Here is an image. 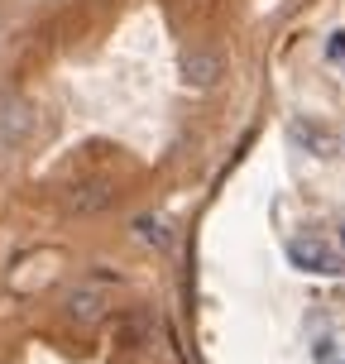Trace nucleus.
<instances>
[{"mask_svg": "<svg viewBox=\"0 0 345 364\" xmlns=\"http://www.w3.org/2000/svg\"><path fill=\"white\" fill-rule=\"evenodd\" d=\"M120 197V182L101 178V173H82V178L63 182V211L68 216H101Z\"/></svg>", "mask_w": 345, "mask_h": 364, "instance_id": "f257e3e1", "label": "nucleus"}, {"mask_svg": "<svg viewBox=\"0 0 345 364\" xmlns=\"http://www.w3.org/2000/svg\"><path fill=\"white\" fill-rule=\"evenodd\" d=\"M34 125H38V110H34V101H29L24 91L0 96V149H10V154L29 149V139H34Z\"/></svg>", "mask_w": 345, "mask_h": 364, "instance_id": "f03ea898", "label": "nucleus"}, {"mask_svg": "<svg viewBox=\"0 0 345 364\" xmlns=\"http://www.w3.org/2000/svg\"><path fill=\"white\" fill-rule=\"evenodd\" d=\"M106 316H110V292L101 288V283H82V288H73V297H68V321H73V326L96 331Z\"/></svg>", "mask_w": 345, "mask_h": 364, "instance_id": "7ed1b4c3", "label": "nucleus"}, {"mask_svg": "<svg viewBox=\"0 0 345 364\" xmlns=\"http://www.w3.org/2000/svg\"><path fill=\"white\" fill-rule=\"evenodd\" d=\"M58 273V255H24L10 269V292H19V297H29V292H38L43 283H53Z\"/></svg>", "mask_w": 345, "mask_h": 364, "instance_id": "20e7f679", "label": "nucleus"}, {"mask_svg": "<svg viewBox=\"0 0 345 364\" xmlns=\"http://www.w3.org/2000/svg\"><path fill=\"white\" fill-rule=\"evenodd\" d=\"M149 341H154V316L144 307L120 311V321H115V350H149Z\"/></svg>", "mask_w": 345, "mask_h": 364, "instance_id": "39448f33", "label": "nucleus"}, {"mask_svg": "<svg viewBox=\"0 0 345 364\" xmlns=\"http://www.w3.org/2000/svg\"><path fill=\"white\" fill-rule=\"evenodd\" d=\"M221 77V53L216 48H187L182 53V82L187 87H211Z\"/></svg>", "mask_w": 345, "mask_h": 364, "instance_id": "423d86ee", "label": "nucleus"}, {"mask_svg": "<svg viewBox=\"0 0 345 364\" xmlns=\"http://www.w3.org/2000/svg\"><path fill=\"white\" fill-rule=\"evenodd\" d=\"M134 235L144 240V245H154V250H173V245H178V230H173L164 216H139L134 220Z\"/></svg>", "mask_w": 345, "mask_h": 364, "instance_id": "0eeeda50", "label": "nucleus"}]
</instances>
